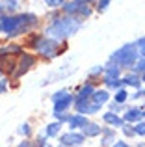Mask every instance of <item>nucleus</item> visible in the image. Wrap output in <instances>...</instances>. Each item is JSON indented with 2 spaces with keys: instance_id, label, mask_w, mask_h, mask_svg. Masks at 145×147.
Returning <instances> with one entry per match:
<instances>
[{
  "instance_id": "obj_8",
  "label": "nucleus",
  "mask_w": 145,
  "mask_h": 147,
  "mask_svg": "<svg viewBox=\"0 0 145 147\" xmlns=\"http://www.w3.org/2000/svg\"><path fill=\"white\" fill-rule=\"evenodd\" d=\"M99 106L101 104L97 102H87V99H82L78 97L76 99V110H78V114H95V112H99Z\"/></svg>"
},
{
  "instance_id": "obj_3",
  "label": "nucleus",
  "mask_w": 145,
  "mask_h": 147,
  "mask_svg": "<svg viewBox=\"0 0 145 147\" xmlns=\"http://www.w3.org/2000/svg\"><path fill=\"white\" fill-rule=\"evenodd\" d=\"M110 60L115 61L119 67H132V65H136V61H138V45L128 43V45H125V47L117 49L115 52L112 54Z\"/></svg>"
},
{
  "instance_id": "obj_37",
  "label": "nucleus",
  "mask_w": 145,
  "mask_h": 147,
  "mask_svg": "<svg viewBox=\"0 0 145 147\" xmlns=\"http://www.w3.org/2000/svg\"><path fill=\"white\" fill-rule=\"evenodd\" d=\"M142 115H143V117H145V110H143V112H142Z\"/></svg>"
},
{
  "instance_id": "obj_32",
  "label": "nucleus",
  "mask_w": 145,
  "mask_h": 147,
  "mask_svg": "<svg viewBox=\"0 0 145 147\" xmlns=\"http://www.w3.org/2000/svg\"><path fill=\"white\" fill-rule=\"evenodd\" d=\"M113 147H128V145L125 144V142H115V144H113Z\"/></svg>"
},
{
  "instance_id": "obj_6",
  "label": "nucleus",
  "mask_w": 145,
  "mask_h": 147,
  "mask_svg": "<svg viewBox=\"0 0 145 147\" xmlns=\"http://www.w3.org/2000/svg\"><path fill=\"white\" fill-rule=\"evenodd\" d=\"M36 49L41 52V56H43V58L52 60V58L58 54V41H56V39H43V37H41Z\"/></svg>"
},
{
  "instance_id": "obj_17",
  "label": "nucleus",
  "mask_w": 145,
  "mask_h": 147,
  "mask_svg": "<svg viewBox=\"0 0 145 147\" xmlns=\"http://www.w3.org/2000/svg\"><path fill=\"white\" fill-rule=\"evenodd\" d=\"M80 4H82V2H78V0H71V2H65V4H63V9H65L69 15H76Z\"/></svg>"
},
{
  "instance_id": "obj_29",
  "label": "nucleus",
  "mask_w": 145,
  "mask_h": 147,
  "mask_svg": "<svg viewBox=\"0 0 145 147\" xmlns=\"http://www.w3.org/2000/svg\"><path fill=\"white\" fill-rule=\"evenodd\" d=\"M30 132H32V129H30V125H26V123H24V125L21 127V134H24V136H28Z\"/></svg>"
},
{
  "instance_id": "obj_18",
  "label": "nucleus",
  "mask_w": 145,
  "mask_h": 147,
  "mask_svg": "<svg viewBox=\"0 0 145 147\" xmlns=\"http://www.w3.org/2000/svg\"><path fill=\"white\" fill-rule=\"evenodd\" d=\"M60 129H62V123H60V121L50 123V125L47 127V138H54V136H58Z\"/></svg>"
},
{
  "instance_id": "obj_28",
  "label": "nucleus",
  "mask_w": 145,
  "mask_h": 147,
  "mask_svg": "<svg viewBox=\"0 0 145 147\" xmlns=\"http://www.w3.org/2000/svg\"><path fill=\"white\" fill-rule=\"evenodd\" d=\"M136 45L140 47V52H142V56L145 58V37H142V39H140V41H138Z\"/></svg>"
},
{
  "instance_id": "obj_7",
  "label": "nucleus",
  "mask_w": 145,
  "mask_h": 147,
  "mask_svg": "<svg viewBox=\"0 0 145 147\" xmlns=\"http://www.w3.org/2000/svg\"><path fill=\"white\" fill-rule=\"evenodd\" d=\"M17 63H19V69H17V73H15V76L19 78V76H22L34 63H36V56H32V54H26V52H21V58H19Z\"/></svg>"
},
{
  "instance_id": "obj_23",
  "label": "nucleus",
  "mask_w": 145,
  "mask_h": 147,
  "mask_svg": "<svg viewBox=\"0 0 145 147\" xmlns=\"http://www.w3.org/2000/svg\"><path fill=\"white\" fill-rule=\"evenodd\" d=\"M134 132L140 134V136H145V121H140L138 125L134 127Z\"/></svg>"
},
{
  "instance_id": "obj_10",
  "label": "nucleus",
  "mask_w": 145,
  "mask_h": 147,
  "mask_svg": "<svg viewBox=\"0 0 145 147\" xmlns=\"http://www.w3.org/2000/svg\"><path fill=\"white\" fill-rule=\"evenodd\" d=\"M102 119H104L110 127H123L125 125V121L115 114V112H106V114L102 115Z\"/></svg>"
},
{
  "instance_id": "obj_14",
  "label": "nucleus",
  "mask_w": 145,
  "mask_h": 147,
  "mask_svg": "<svg viewBox=\"0 0 145 147\" xmlns=\"http://www.w3.org/2000/svg\"><path fill=\"white\" fill-rule=\"evenodd\" d=\"M87 123V119L84 117L82 114H76V115H72V117H69V125H71V129H80V127H84Z\"/></svg>"
},
{
  "instance_id": "obj_34",
  "label": "nucleus",
  "mask_w": 145,
  "mask_h": 147,
  "mask_svg": "<svg viewBox=\"0 0 145 147\" xmlns=\"http://www.w3.org/2000/svg\"><path fill=\"white\" fill-rule=\"evenodd\" d=\"M19 147H30V142H22V144L19 145Z\"/></svg>"
},
{
  "instance_id": "obj_38",
  "label": "nucleus",
  "mask_w": 145,
  "mask_h": 147,
  "mask_svg": "<svg viewBox=\"0 0 145 147\" xmlns=\"http://www.w3.org/2000/svg\"><path fill=\"white\" fill-rule=\"evenodd\" d=\"M0 32H2V28H0Z\"/></svg>"
},
{
  "instance_id": "obj_5",
  "label": "nucleus",
  "mask_w": 145,
  "mask_h": 147,
  "mask_svg": "<svg viewBox=\"0 0 145 147\" xmlns=\"http://www.w3.org/2000/svg\"><path fill=\"white\" fill-rule=\"evenodd\" d=\"M17 67V60H15L13 52L6 49H0V73L2 75H11Z\"/></svg>"
},
{
  "instance_id": "obj_36",
  "label": "nucleus",
  "mask_w": 145,
  "mask_h": 147,
  "mask_svg": "<svg viewBox=\"0 0 145 147\" xmlns=\"http://www.w3.org/2000/svg\"><path fill=\"white\" fill-rule=\"evenodd\" d=\"M142 80H143V82H145V73H143V76H142Z\"/></svg>"
},
{
  "instance_id": "obj_15",
  "label": "nucleus",
  "mask_w": 145,
  "mask_h": 147,
  "mask_svg": "<svg viewBox=\"0 0 145 147\" xmlns=\"http://www.w3.org/2000/svg\"><path fill=\"white\" fill-rule=\"evenodd\" d=\"M91 11H93V9H91L89 4H80V7H78V11H76L75 17L76 19H86V17H89V15H91Z\"/></svg>"
},
{
  "instance_id": "obj_11",
  "label": "nucleus",
  "mask_w": 145,
  "mask_h": 147,
  "mask_svg": "<svg viewBox=\"0 0 145 147\" xmlns=\"http://www.w3.org/2000/svg\"><path fill=\"white\" fill-rule=\"evenodd\" d=\"M71 104H72V95L67 93L65 97H62L60 100H56V102H54V112H65Z\"/></svg>"
},
{
  "instance_id": "obj_22",
  "label": "nucleus",
  "mask_w": 145,
  "mask_h": 147,
  "mask_svg": "<svg viewBox=\"0 0 145 147\" xmlns=\"http://www.w3.org/2000/svg\"><path fill=\"white\" fill-rule=\"evenodd\" d=\"M110 2H112V0H99V2H97V11H99V13L106 11L108 6H110Z\"/></svg>"
},
{
  "instance_id": "obj_33",
  "label": "nucleus",
  "mask_w": 145,
  "mask_h": 147,
  "mask_svg": "<svg viewBox=\"0 0 145 147\" xmlns=\"http://www.w3.org/2000/svg\"><path fill=\"white\" fill-rule=\"evenodd\" d=\"M4 91H6V82L2 80V82H0V93H4Z\"/></svg>"
},
{
  "instance_id": "obj_27",
  "label": "nucleus",
  "mask_w": 145,
  "mask_h": 147,
  "mask_svg": "<svg viewBox=\"0 0 145 147\" xmlns=\"http://www.w3.org/2000/svg\"><path fill=\"white\" fill-rule=\"evenodd\" d=\"M121 129H123V132L127 134V136H132V134H136V132H134V127H130V125H123Z\"/></svg>"
},
{
  "instance_id": "obj_25",
  "label": "nucleus",
  "mask_w": 145,
  "mask_h": 147,
  "mask_svg": "<svg viewBox=\"0 0 145 147\" xmlns=\"http://www.w3.org/2000/svg\"><path fill=\"white\" fill-rule=\"evenodd\" d=\"M45 2H47L48 6H54V7H58V6H63V4H65L67 0H45Z\"/></svg>"
},
{
  "instance_id": "obj_24",
  "label": "nucleus",
  "mask_w": 145,
  "mask_h": 147,
  "mask_svg": "<svg viewBox=\"0 0 145 147\" xmlns=\"http://www.w3.org/2000/svg\"><path fill=\"white\" fill-rule=\"evenodd\" d=\"M134 69H136V71H140V73H145V58H143V60H138V61H136Z\"/></svg>"
},
{
  "instance_id": "obj_39",
  "label": "nucleus",
  "mask_w": 145,
  "mask_h": 147,
  "mask_svg": "<svg viewBox=\"0 0 145 147\" xmlns=\"http://www.w3.org/2000/svg\"><path fill=\"white\" fill-rule=\"evenodd\" d=\"M62 147H65V145H62Z\"/></svg>"
},
{
  "instance_id": "obj_4",
  "label": "nucleus",
  "mask_w": 145,
  "mask_h": 147,
  "mask_svg": "<svg viewBox=\"0 0 145 147\" xmlns=\"http://www.w3.org/2000/svg\"><path fill=\"white\" fill-rule=\"evenodd\" d=\"M119 76H121V67L115 61L110 60V63L104 67V84L108 88H121L123 82L119 80Z\"/></svg>"
},
{
  "instance_id": "obj_12",
  "label": "nucleus",
  "mask_w": 145,
  "mask_h": 147,
  "mask_svg": "<svg viewBox=\"0 0 145 147\" xmlns=\"http://www.w3.org/2000/svg\"><path fill=\"white\" fill-rule=\"evenodd\" d=\"M84 129V136H87V138H91V136H99L101 134V127L97 125V123H86V125L82 127Z\"/></svg>"
},
{
  "instance_id": "obj_9",
  "label": "nucleus",
  "mask_w": 145,
  "mask_h": 147,
  "mask_svg": "<svg viewBox=\"0 0 145 147\" xmlns=\"http://www.w3.org/2000/svg\"><path fill=\"white\" fill-rule=\"evenodd\" d=\"M84 134H76V132H72V134H63L62 136V144L63 145H80L84 142Z\"/></svg>"
},
{
  "instance_id": "obj_35",
  "label": "nucleus",
  "mask_w": 145,
  "mask_h": 147,
  "mask_svg": "<svg viewBox=\"0 0 145 147\" xmlns=\"http://www.w3.org/2000/svg\"><path fill=\"white\" fill-rule=\"evenodd\" d=\"M78 2H82V4H91V2H95V0H78Z\"/></svg>"
},
{
  "instance_id": "obj_30",
  "label": "nucleus",
  "mask_w": 145,
  "mask_h": 147,
  "mask_svg": "<svg viewBox=\"0 0 145 147\" xmlns=\"http://www.w3.org/2000/svg\"><path fill=\"white\" fill-rule=\"evenodd\" d=\"M121 108H123V106H121L119 102H112V104H110V110H112V112H119Z\"/></svg>"
},
{
  "instance_id": "obj_2",
  "label": "nucleus",
  "mask_w": 145,
  "mask_h": 147,
  "mask_svg": "<svg viewBox=\"0 0 145 147\" xmlns=\"http://www.w3.org/2000/svg\"><path fill=\"white\" fill-rule=\"evenodd\" d=\"M80 19H76L75 15H65V17H60V19H54L52 21V24L47 28V34L50 37H54V39H63V37L71 36V34H75L76 30L80 28Z\"/></svg>"
},
{
  "instance_id": "obj_26",
  "label": "nucleus",
  "mask_w": 145,
  "mask_h": 147,
  "mask_svg": "<svg viewBox=\"0 0 145 147\" xmlns=\"http://www.w3.org/2000/svg\"><path fill=\"white\" fill-rule=\"evenodd\" d=\"M65 95H67V90H60L58 93H54V95H52V100L56 102V100H60L62 97H65Z\"/></svg>"
},
{
  "instance_id": "obj_31",
  "label": "nucleus",
  "mask_w": 145,
  "mask_h": 147,
  "mask_svg": "<svg viewBox=\"0 0 145 147\" xmlns=\"http://www.w3.org/2000/svg\"><path fill=\"white\" fill-rule=\"evenodd\" d=\"M140 97H145V90H140L138 93H134V95H132V99H140Z\"/></svg>"
},
{
  "instance_id": "obj_20",
  "label": "nucleus",
  "mask_w": 145,
  "mask_h": 147,
  "mask_svg": "<svg viewBox=\"0 0 145 147\" xmlns=\"http://www.w3.org/2000/svg\"><path fill=\"white\" fill-rule=\"evenodd\" d=\"M93 102H97V104H102V102H106V100L110 99V95H108V91H93Z\"/></svg>"
},
{
  "instance_id": "obj_16",
  "label": "nucleus",
  "mask_w": 145,
  "mask_h": 147,
  "mask_svg": "<svg viewBox=\"0 0 145 147\" xmlns=\"http://www.w3.org/2000/svg\"><path fill=\"white\" fill-rule=\"evenodd\" d=\"M121 82H123L125 86H134V88H138L140 82H142V78H140L138 75H132V73H130V75H127L123 80H121Z\"/></svg>"
},
{
  "instance_id": "obj_1",
  "label": "nucleus",
  "mask_w": 145,
  "mask_h": 147,
  "mask_svg": "<svg viewBox=\"0 0 145 147\" xmlns=\"http://www.w3.org/2000/svg\"><path fill=\"white\" fill-rule=\"evenodd\" d=\"M37 24V17L32 13H22V15H2L0 17V28L2 32L9 36H19L26 32L28 28Z\"/></svg>"
},
{
  "instance_id": "obj_21",
  "label": "nucleus",
  "mask_w": 145,
  "mask_h": 147,
  "mask_svg": "<svg viewBox=\"0 0 145 147\" xmlns=\"http://www.w3.org/2000/svg\"><path fill=\"white\" fill-rule=\"evenodd\" d=\"M127 97H128V93L123 90V88H119L117 90V93H115V102H119V104H123L125 100H127Z\"/></svg>"
},
{
  "instance_id": "obj_13",
  "label": "nucleus",
  "mask_w": 145,
  "mask_h": 147,
  "mask_svg": "<svg viewBox=\"0 0 145 147\" xmlns=\"http://www.w3.org/2000/svg\"><path fill=\"white\" fill-rule=\"evenodd\" d=\"M142 117H143V115H142V110H140V108H132V110H128L127 114H125L123 121L132 123V121H140Z\"/></svg>"
},
{
  "instance_id": "obj_19",
  "label": "nucleus",
  "mask_w": 145,
  "mask_h": 147,
  "mask_svg": "<svg viewBox=\"0 0 145 147\" xmlns=\"http://www.w3.org/2000/svg\"><path fill=\"white\" fill-rule=\"evenodd\" d=\"M93 91H95V88L91 86V84H86V86H82L78 90V97H82V99H89L91 95H93Z\"/></svg>"
}]
</instances>
